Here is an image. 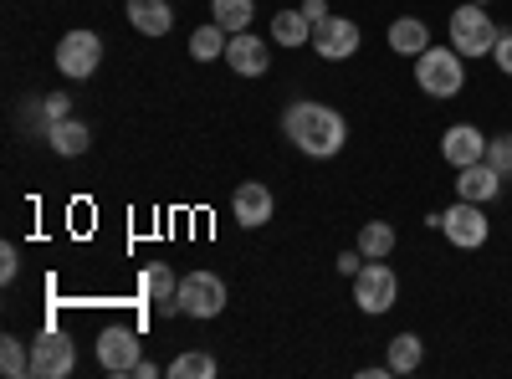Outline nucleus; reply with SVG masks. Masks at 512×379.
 I'll return each instance as SVG.
<instances>
[{"label": "nucleus", "mask_w": 512, "mask_h": 379, "mask_svg": "<svg viewBox=\"0 0 512 379\" xmlns=\"http://www.w3.org/2000/svg\"><path fill=\"white\" fill-rule=\"evenodd\" d=\"M251 16H256V0H210V21H221L231 36L246 31Z\"/></svg>", "instance_id": "5701e85b"}, {"label": "nucleus", "mask_w": 512, "mask_h": 379, "mask_svg": "<svg viewBox=\"0 0 512 379\" xmlns=\"http://www.w3.org/2000/svg\"><path fill=\"white\" fill-rule=\"evenodd\" d=\"M338 272H344V277H359V251H344V257H338Z\"/></svg>", "instance_id": "7c9ffc66"}, {"label": "nucleus", "mask_w": 512, "mask_h": 379, "mask_svg": "<svg viewBox=\"0 0 512 379\" xmlns=\"http://www.w3.org/2000/svg\"><path fill=\"white\" fill-rule=\"evenodd\" d=\"M395 246H400V236H395L390 221H369V226H359V257H364V262H384Z\"/></svg>", "instance_id": "6ab92c4d"}, {"label": "nucleus", "mask_w": 512, "mask_h": 379, "mask_svg": "<svg viewBox=\"0 0 512 379\" xmlns=\"http://www.w3.org/2000/svg\"><path fill=\"white\" fill-rule=\"evenodd\" d=\"M139 359H144V344H139V333H134V328L113 323V328H103V333H98V364H103L113 379L134 374V364H139Z\"/></svg>", "instance_id": "0eeeda50"}, {"label": "nucleus", "mask_w": 512, "mask_h": 379, "mask_svg": "<svg viewBox=\"0 0 512 379\" xmlns=\"http://www.w3.org/2000/svg\"><path fill=\"white\" fill-rule=\"evenodd\" d=\"M47 139H52V149L62 154V159H77V154H88V144H93V129L82 118H57L52 129H47Z\"/></svg>", "instance_id": "dca6fc26"}, {"label": "nucleus", "mask_w": 512, "mask_h": 379, "mask_svg": "<svg viewBox=\"0 0 512 379\" xmlns=\"http://www.w3.org/2000/svg\"><path fill=\"white\" fill-rule=\"evenodd\" d=\"M139 287H144V298H154V303H175L180 298V277L169 272L164 262H154V267H144V277H139Z\"/></svg>", "instance_id": "4be33fe9"}, {"label": "nucleus", "mask_w": 512, "mask_h": 379, "mask_svg": "<svg viewBox=\"0 0 512 379\" xmlns=\"http://www.w3.org/2000/svg\"><path fill=\"white\" fill-rule=\"evenodd\" d=\"M487 164L502 175V180H512V134H497V139H487Z\"/></svg>", "instance_id": "a878e982"}, {"label": "nucleus", "mask_w": 512, "mask_h": 379, "mask_svg": "<svg viewBox=\"0 0 512 379\" xmlns=\"http://www.w3.org/2000/svg\"><path fill=\"white\" fill-rule=\"evenodd\" d=\"M134 374H139V379H154V374H159V364H149V359H139V364H134Z\"/></svg>", "instance_id": "2f4dec72"}, {"label": "nucleus", "mask_w": 512, "mask_h": 379, "mask_svg": "<svg viewBox=\"0 0 512 379\" xmlns=\"http://www.w3.org/2000/svg\"><path fill=\"white\" fill-rule=\"evenodd\" d=\"M359 26L349 21V16H328V21H318L313 26V52L323 57V62H349V57H359Z\"/></svg>", "instance_id": "1a4fd4ad"}, {"label": "nucleus", "mask_w": 512, "mask_h": 379, "mask_svg": "<svg viewBox=\"0 0 512 379\" xmlns=\"http://www.w3.org/2000/svg\"><path fill=\"white\" fill-rule=\"evenodd\" d=\"M128 26H134L139 36H169V26H175V11H169V0H128Z\"/></svg>", "instance_id": "2eb2a0df"}, {"label": "nucleus", "mask_w": 512, "mask_h": 379, "mask_svg": "<svg viewBox=\"0 0 512 379\" xmlns=\"http://www.w3.org/2000/svg\"><path fill=\"white\" fill-rule=\"evenodd\" d=\"M226 41H231V31H226L221 21L195 26V36H190V57H195V62H216V57H226Z\"/></svg>", "instance_id": "aec40b11"}, {"label": "nucleus", "mask_w": 512, "mask_h": 379, "mask_svg": "<svg viewBox=\"0 0 512 379\" xmlns=\"http://www.w3.org/2000/svg\"><path fill=\"white\" fill-rule=\"evenodd\" d=\"M41 113H47V129H52V123H57V118H72V108H67V98H57V93H47V98H41Z\"/></svg>", "instance_id": "c85d7f7f"}, {"label": "nucleus", "mask_w": 512, "mask_h": 379, "mask_svg": "<svg viewBox=\"0 0 512 379\" xmlns=\"http://www.w3.org/2000/svg\"><path fill=\"white\" fill-rule=\"evenodd\" d=\"M72 369H77L72 339H67V333H57V328H47V333L31 344V374H36V379H67Z\"/></svg>", "instance_id": "6e6552de"}, {"label": "nucleus", "mask_w": 512, "mask_h": 379, "mask_svg": "<svg viewBox=\"0 0 512 379\" xmlns=\"http://www.w3.org/2000/svg\"><path fill=\"white\" fill-rule=\"evenodd\" d=\"M169 374H175V379H210V374H216V359L190 349V354H180L175 364H169Z\"/></svg>", "instance_id": "393cba45"}, {"label": "nucleus", "mask_w": 512, "mask_h": 379, "mask_svg": "<svg viewBox=\"0 0 512 379\" xmlns=\"http://www.w3.org/2000/svg\"><path fill=\"white\" fill-rule=\"evenodd\" d=\"M226 62H231L236 77H262L272 67V47H267L262 36H251V31H236L226 41Z\"/></svg>", "instance_id": "ddd939ff"}, {"label": "nucleus", "mask_w": 512, "mask_h": 379, "mask_svg": "<svg viewBox=\"0 0 512 379\" xmlns=\"http://www.w3.org/2000/svg\"><path fill=\"white\" fill-rule=\"evenodd\" d=\"M415 82H420V93L425 98H456L466 88V57L456 47H425L415 57Z\"/></svg>", "instance_id": "f03ea898"}, {"label": "nucleus", "mask_w": 512, "mask_h": 379, "mask_svg": "<svg viewBox=\"0 0 512 379\" xmlns=\"http://www.w3.org/2000/svg\"><path fill=\"white\" fill-rule=\"evenodd\" d=\"M16 272H21V251L6 241L0 246V282H16Z\"/></svg>", "instance_id": "cd10ccee"}, {"label": "nucleus", "mask_w": 512, "mask_h": 379, "mask_svg": "<svg viewBox=\"0 0 512 379\" xmlns=\"http://www.w3.org/2000/svg\"><path fill=\"white\" fill-rule=\"evenodd\" d=\"M441 236H446L456 251H477V246H487V236H492L487 205H477V200H456L451 210H441Z\"/></svg>", "instance_id": "39448f33"}, {"label": "nucleus", "mask_w": 512, "mask_h": 379, "mask_svg": "<svg viewBox=\"0 0 512 379\" xmlns=\"http://www.w3.org/2000/svg\"><path fill=\"white\" fill-rule=\"evenodd\" d=\"M98 62H103V36L98 31H67L57 41V72L62 77L82 82V77L98 72Z\"/></svg>", "instance_id": "423d86ee"}, {"label": "nucleus", "mask_w": 512, "mask_h": 379, "mask_svg": "<svg viewBox=\"0 0 512 379\" xmlns=\"http://www.w3.org/2000/svg\"><path fill=\"white\" fill-rule=\"evenodd\" d=\"M446 36H451V47L461 52V57H492V47H497V21L487 16V6H472L466 0L461 11H451V26H446Z\"/></svg>", "instance_id": "7ed1b4c3"}, {"label": "nucleus", "mask_w": 512, "mask_h": 379, "mask_svg": "<svg viewBox=\"0 0 512 379\" xmlns=\"http://www.w3.org/2000/svg\"><path fill=\"white\" fill-rule=\"evenodd\" d=\"M180 308L190 318H216L226 308V282L216 272H190L180 277Z\"/></svg>", "instance_id": "9d476101"}, {"label": "nucleus", "mask_w": 512, "mask_h": 379, "mask_svg": "<svg viewBox=\"0 0 512 379\" xmlns=\"http://www.w3.org/2000/svg\"><path fill=\"white\" fill-rule=\"evenodd\" d=\"M425 47H431V26H425L420 16H400V21L390 26V52H400V57H420Z\"/></svg>", "instance_id": "f3484780"}, {"label": "nucleus", "mask_w": 512, "mask_h": 379, "mask_svg": "<svg viewBox=\"0 0 512 379\" xmlns=\"http://www.w3.org/2000/svg\"><path fill=\"white\" fill-rule=\"evenodd\" d=\"M282 134L303 149L308 159H333L338 149L349 144V123H344V113L328 108V103L297 98V103H287V113H282Z\"/></svg>", "instance_id": "f257e3e1"}, {"label": "nucleus", "mask_w": 512, "mask_h": 379, "mask_svg": "<svg viewBox=\"0 0 512 379\" xmlns=\"http://www.w3.org/2000/svg\"><path fill=\"white\" fill-rule=\"evenodd\" d=\"M441 159L451 164V170H466V164L487 159V134L477 129V123H451V129L441 134Z\"/></svg>", "instance_id": "9b49d317"}, {"label": "nucleus", "mask_w": 512, "mask_h": 379, "mask_svg": "<svg viewBox=\"0 0 512 379\" xmlns=\"http://www.w3.org/2000/svg\"><path fill=\"white\" fill-rule=\"evenodd\" d=\"M231 210H236V226L256 231V226H267V221H272L277 195H272L262 180H246V185H236V195H231Z\"/></svg>", "instance_id": "f8f14e48"}, {"label": "nucleus", "mask_w": 512, "mask_h": 379, "mask_svg": "<svg viewBox=\"0 0 512 379\" xmlns=\"http://www.w3.org/2000/svg\"><path fill=\"white\" fill-rule=\"evenodd\" d=\"M303 16L318 26V21H328V0H303Z\"/></svg>", "instance_id": "c756f323"}, {"label": "nucleus", "mask_w": 512, "mask_h": 379, "mask_svg": "<svg viewBox=\"0 0 512 379\" xmlns=\"http://www.w3.org/2000/svg\"><path fill=\"white\" fill-rule=\"evenodd\" d=\"M492 62H497V72H502V77H512V31H502V36H497Z\"/></svg>", "instance_id": "bb28decb"}, {"label": "nucleus", "mask_w": 512, "mask_h": 379, "mask_svg": "<svg viewBox=\"0 0 512 379\" xmlns=\"http://www.w3.org/2000/svg\"><path fill=\"white\" fill-rule=\"evenodd\" d=\"M354 303H359V313H369V318L390 313V308L400 303V277H395L390 257L359 267V277H354Z\"/></svg>", "instance_id": "20e7f679"}, {"label": "nucleus", "mask_w": 512, "mask_h": 379, "mask_svg": "<svg viewBox=\"0 0 512 379\" xmlns=\"http://www.w3.org/2000/svg\"><path fill=\"white\" fill-rule=\"evenodd\" d=\"M272 41L277 47H313V21L303 16V6L272 16Z\"/></svg>", "instance_id": "a211bd4d"}, {"label": "nucleus", "mask_w": 512, "mask_h": 379, "mask_svg": "<svg viewBox=\"0 0 512 379\" xmlns=\"http://www.w3.org/2000/svg\"><path fill=\"white\" fill-rule=\"evenodd\" d=\"M502 195V175L492 170L487 159L466 164V170H456V200H477V205H492Z\"/></svg>", "instance_id": "4468645a"}, {"label": "nucleus", "mask_w": 512, "mask_h": 379, "mask_svg": "<svg viewBox=\"0 0 512 379\" xmlns=\"http://www.w3.org/2000/svg\"><path fill=\"white\" fill-rule=\"evenodd\" d=\"M420 359H425L420 333H395V339H390V359H384V364H390L395 374H415V369H420Z\"/></svg>", "instance_id": "412c9836"}, {"label": "nucleus", "mask_w": 512, "mask_h": 379, "mask_svg": "<svg viewBox=\"0 0 512 379\" xmlns=\"http://www.w3.org/2000/svg\"><path fill=\"white\" fill-rule=\"evenodd\" d=\"M0 374L6 379H26L31 374V354L21 339H0Z\"/></svg>", "instance_id": "b1692460"}, {"label": "nucleus", "mask_w": 512, "mask_h": 379, "mask_svg": "<svg viewBox=\"0 0 512 379\" xmlns=\"http://www.w3.org/2000/svg\"><path fill=\"white\" fill-rule=\"evenodd\" d=\"M472 6H492V0H472Z\"/></svg>", "instance_id": "473e14b6"}]
</instances>
